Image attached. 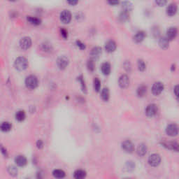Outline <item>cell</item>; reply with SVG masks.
Here are the masks:
<instances>
[{"label": "cell", "mask_w": 179, "mask_h": 179, "mask_svg": "<svg viewBox=\"0 0 179 179\" xmlns=\"http://www.w3.org/2000/svg\"><path fill=\"white\" fill-rule=\"evenodd\" d=\"M28 67V61L24 57H18L14 62V67L18 71H24Z\"/></svg>", "instance_id": "cell-1"}, {"label": "cell", "mask_w": 179, "mask_h": 179, "mask_svg": "<svg viewBox=\"0 0 179 179\" xmlns=\"http://www.w3.org/2000/svg\"><path fill=\"white\" fill-rule=\"evenodd\" d=\"M39 81L38 78L37 76H34V75H30L27 76L25 79V85L27 88L34 90L38 86Z\"/></svg>", "instance_id": "cell-2"}, {"label": "cell", "mask_w": 179, "mask_h": 179, "mask_svg": "<svg viewBox=\"0 0 179 179\" xmlns=\"http://www.w3.org/2000/svg\"><path fill=\"white\" fill-rule=\"evenodd\" d=\"M161 162V157L158 154H152L148 157V164L151 166H157L160 165Z\"/></svg>", "instance_id": "cell-3"}, {"label": "cell", "mask_w": 179, "mask_h": 179, "mask_svg": "<svg viewBox=\"0 0 179 179\" xmlns=\"http://www.w3.org/2000/svg\"><path fill=\"white\" fill-rule=\"evenodd\" d=\"M166 132L170 137H176L179 132V128L176 124H170L166 127Z\"/></svg>", "instance_id": "cell-4"}, {"label": "cell", "mask_w": 179, "mask_h": 179, "mask_svg": "<svg viewBox=\"0 0 179 179\" xmlns=\"http://www.w3.org/2000/svg\"><path fill=\"white\" fill-rule=\"evenodd\" d=\"M69 64V60L66 56H61L57 60V65H58V68L61 69V70H63V69H66V67H67Z\"/></svg>", "instance_id": "cell-5"}, {"label": "cell", "mask_w": 179, "mask_h": 179, "mask_svg": "<svg viewBox=\"0 0 179 179\" xmlns=\"http://www.w3.org/2000/svg\"><path fill=\"white\" fill-rule=\"evenodd\" d=\"M157 113V106L155 104H150L146 109V113L148 117L152 118L155 116Z\"/></svg>", "instance_id": "cell-6"}, {"label": "cell", "mask_w": 179, "mask_h": 179, "mask_svg": "<svg viewBox=\"0 0 179 179\" xmlns=\"http://www.w3.org/2000/svg\"><path fill=\"white\" fill-rule=\"evenodd\" d=\"M164 90V85L161 82H156L153 84L152 87V92L154 95L157 96L162 93Z\"/></svg>", "instance_id": "cell-7"}, {"label": "cell", "mask_w": 179, "mask_h": 179, "mask_svg": "<svg viewBox=\"0 0 179 179\" xmlns=\"http://www.w3.org/2000/svg\"><path fill=\"white\" fill-rule=\"evenodd\" d=\"M32 46V39L30 37H25L20 41V46L23 50H27Z\"/></svg>", "instance_id": "cell-8"}, {"label": "cell", "mask_w": 179, "mask_h": 179, "mask_svg": "<svg viewBox=\"0 0 179 179\" xmlns=\"http://www.w3.org/2000/svg\"><path fill=\"white\" fill-rule=\"evenodd\" d=\"M71 20V13L69 11L64 10L60 13V20L64 24H68L70 23Z\"/></svg>", "instance_id": "cell-9"}, {"label": "cell", "mask_w": 179, "mask_h": 179, "mask_svg": "<svg viewBox=\"0 0 179 179\" xmlns=\"http://www.w3.org/2000/svg\"><path fill=\"white\" fill-rule=\"evenodd\" d=\"M122 148H123L126 153H133V151L134 150V144H132V141L126 140L122 143Z\"/></svg>", "instance_id": "cell-10"}, {"label": "cell", "mask_w": 179, "mask_h": 179, "mask_svg": "<svg viewBox=\"0 0 179 179\" xmlns=\"http://www.w3.org/2000/svg\"><path fill=\"white\" fill-rule=\"evenodd\" d=\"M118 84L121 88H127L130 85V78H129L128 75L123 74L121 76L118 80Z\"/></svg>", "instance_id": "cell-11"}, {"label": "cell", "mask_w": 179, "mask_h": 179, "mask_svg": "<svg viewBox=\"0 0 179 179\" xmlns=\"http://www.w3.org/2000/svg\"><path fill=\"white\" fill-rule=\"evenodd\" d=\"M162 145L168 149L179 152V144L175 141H168V142L162 143Z\"/></svg>", "instance_id": "cell-12"}, {"label": "cell", "mask_w": 179, "mask_h": 179, "mask_svg": "<svg viewBox=\"0 0 179 179\" xmlns=\"http://www.w3.org/2000/svg\"><path fill=\"white\" fill-rule=\"evenodd\" d=\"M178 7L175 3L170 4L169 6L166 8V14L169 16H173L176 13Z\"/></svg>", "instance_id": "cell-13"}, {"label": "cell", "mask_w": 179, "mask_h": 179, "mask_svg": "<svg viewBox=\"0 0 179 179\" xmlns=\"http://www.w3.org/2000/svg\"><path fill=\"white\" fill-rule=\"evenodd\" d=\"M177 35V29L176 27H170L169 29L167 30V31H166V37L169 39V41L173 40V39H174L176 38Z\"/></svg>", "instance_id": "cell-14"}, {"label": "cell", "mask_w": 179, "mask_h": 179, "mask_svg": "<svg viewBox=\"0 0 179 179\" xmlns=\"http://www.w3.org/2000/svg\"><path fill=\"white\" fill-rule=\"evenodd\" d=\"M116 47H117V46H116V42L114 41L110 40L106 43L105 49L108 53H113V52L115 51Z\"/></svg>", "instance_id": "cell-15"}, {"label": "cell", "mask_w": 179, "mask_h": 179, "mask_svg": "<svg viewBox=\"0 0 179 179\" xmlns=\"http://www.w3.org/2000/svg\"><path fill=\"white\" fill-rule=\"evenodd\" d=\"M15 162L18 166H24L27 163V160L24 155H18L15 158Z\"/></svg>", "instance_id": "cell-16"}, {"label": "cell", "mask_w": 179, "mask_h": 179, "mask_svg": "<svg viewBox=\"0 0 179 179\" xmlns=\"http://www.w3.org/2000/svg\"><path fill=\"white\" fill-rule=\"evenodd\" d=\"M147 146L145 144H140L138 146L137 149V153L139 156H144L147 153Z\"/></svg>", "instance_id": "cell-17"}, {"label": "cell", "mask_w": 179, "mask_h": 179, "mask_svg": "<svg viewBox=\"0 0 179 179\" xmlns=\"http://www.w3.org/2000/svg\"><path fill=\"white\" fill-rule=\"evenodd\" d=\"M145 37H146V33L144 31H139L134 36L133 39L136 43H141L144 41Z\"/></svg>", "instance_id": "cell-18"}, {"label": "cell", "mask_w": 179, "mask_h": 179, "mask_svg": "<svg viewBox=\"0 0 179 179\" xmlns=\"http://www.w3.org/2000/svg\"><path fill=\"white\" fill-rule=\"evenodd\" d=\"M101 70L102 74L104 75H105V76H107V75L110 74L111 73L110 64L108 63V62H104V63H103L101 66Z\"/></svg>", "instance_id": "cell-19"}, {"label": "cell", "mask_w": 179, "mask_h": 179, "mask_svg": "<svg viewBox=\"0 0 179 179\" xmlns=\"http://www.w3.org/2000/svg\"><path fill=\"white\" fill-rule=\"evenodd\" d=\"M101 48L100 47H94L92 49V51H91L90 52V55L91 57L93 59H96V58H98L99 57V55L101 54Z\"/></svg>", "instance_id": "cell-20"}, {"label": "cell", "mask_w": 179, "mask_h": 179, "mask_svg": "<svg viewBox=\"0 0 179 179\" xmlns=\"http://www.w3.org/2000/svg\"><path fill=\"white\" fill-rule=\"evenodd\" d=\"M169 40L166 37H162L159 40V46L162 49H166L169 47Z\"/></svg>", "instance_id": "cell-21"}, {"label": "cell", "mask_w": 179, "mask_h": 179, "mask_svg": "<svg viewBox=\"0 0 179 179\" xmlns=\"http://www.w3.org/2000/svg\"><path fill=\"white\" fill-rule=\"evenodd\" d=\"M146 92H147V87H146V85H142L138 87L137 93V95L139 97H144L145 95H146Z\"/></svg>", "instance_id": "cell-22"}, {"label": "cell", "mask_w": 179, "mask_h": 179, "mask_svg": "<svg viewBox=\"0 0 179 179\" xmlns=\"http://www.w3.org/2000/svg\"><path fill=\"white\" fill-rule=\"evenodd\" d=\"M86 176V172L84 170L78 169L74 173V177L76 179H82Z\"/></svg>", "instance_id": "cell-23"}, {"label": "cell", "mask_w": 179, "mask_h": 179, "mask_svg": "<svg viewBox=\"0 0 179 179\" xmlns=\"http://www.w3.org/2000/svg\"><path fill=\"white\" fill-rule=\"evenodd\" d=\"M122 8L124 11L130 13V11H131L132 8H133V4L130 1H124L123 3V5H122Z\"/></svg>", "instance_id": "cell-24"}, {"label": "cell", "mask_w": 179, "mask_h": 179, "mask_svg": "<svg viewBox=\"0 0 179 179\" xmlns=\"http://www.w3.org/2000/svg\"><path fill=\"white\" fill-rule=\"evenodd\" d=\"M53 175L56 178H63L65 177V172L63 170L55 169L53 171Z\"/></svg>", "instance_id": "cell-25"}, {"label": "cell", "mask_w": 179, "mask_h": 179, "mask_svg": "<svg viewBox=\"0 0 179 179\" xmlns=\"http://www.w3.org/2000/svg\"><path fill=\"white\" fill-rule=\"evenodd\" d=\"M12 128V125L9 122H4L1 125V130L4 132H9Z\"/></svg>", "instance_id": "cell-26"}, {"label": "cell", "mask_w": 179, "mask_h": 179, "mask_svg": "<svg viewBox=\"0 0 179 179\" xmlns=\"http://www.w3.org/2000/svg\"><path fill=\"white\" fill-rule=\"evenodd\" d=\"M26 115L24 111H18L16 113V119L19 122H22L25 119Z\"/></svg>", "instance_id": "cell-27"}, {"label": "cell", "mask_w": 179, "mask_h": 179, "mask_svg": "<svg viewBox=\"0 0 179 179\" xmlns=\"http://www.w3.org/2000/svg\"><path fill=\"white\" fill-rule=\"evenodd\" d=\"M101 97L104 101H107L109 99L110 97V93H109V90L108 88H104L101 90Z\"/></svg>", "instance_id": "cell-28"}, {"label": "cell", "mask_w": 179, "mask_h": 179, "mask_svg": "<svg viewBox=\"0 0 179 179\" xmlns=\"http://www.w3.org/2000/svg\"><path fill=\"white\" fill-rule=\"evenodd\" d=\"M27 20V21L30 24L34 25H40L41 23H42L40 19L35 17H32V16H28Z\"/></svg>", "instance_id": "cell-29"}, {"label": "cell", "mask_w": 179, "mask_h": 179, "mask_svg": "<svg viewBox=\"0 0 179 179\" xmlns=\"http://www.w3.org/2000/svg\"><path fill=\"white\" fill-rule=\"evenodd\" d=\"M8 172L11 176H16L18 175V169L16 168V166L13 165H10L8 166Z\"/></svg>", "instance_id": "cell-30"}, {"label": "cell", "mask_w": 179, "mask_h": 179, "mask_svg": "<svg viewBox=\"0 0 179 179\" xmlns=\"http://www.w3.org/2000/svg\"><path fill=\"white\" fill-rule=\"evenodd\" d=\"M137 67H138V69H139V70L140 71H145V69H146V64H145L144 61L142 60H138Z\"/></svg>", "instance_id": "cell-31"}, {"label": "cell", "mask_w": 179, "mask_h": 179, "mask_svg": "<svg viewBox=\"0 0 179 179\" xmlns=\"http://www.w3.org/2000/svg\"><path fill=\"white\" fill-rule=\"evenodd\" d=\"M101 88V82L99 78H95L94 80V89L96 92H99Z\"/></svg>", "instance_id": "cell-32"}, {"label": "cell", "mask_w": 179, "mask_h": 179, "mask_svg": "<svg viewBox=\"0 0 179 179\" xmlns=\"http://www.w3.org/2000/svg\"><path fill=\"white\" fill-rule=\"evenodd\" d=\"M128 18H129V13H128V12H126V11H122V13H121V15H120V16H119L120 20H121V22H125V21H126Z\"/></svg>", "instance_id": "cell-33"}, {"label": "cell", "mask_w": 179, "mask_h": 179, "mask_svg": "<svg viewBox=\"0 0 179 179\" xmlns=\"http://www.w3.org/2000/svg\"><path fill=\"white\" fill-rule=\"evenodd\" d=\"M78 80H79V82L80 83H81V88H82V90L83 91V92H86V86H85V82H84V79L83 78V76H80L78 77Z\"/></svg>", "instance_id": "cell-34"}, {"label": "cell", "mask_w": 179, "mask_h": 179, "mask_svg": "<svg viewBox=\"0 0 179 179\" xmlns=\"http://www.w3.org/2000/svg\"><path fill=\"white\" fill-rule=\"evenodd\" d=\"M87 67L89 71H94V67H95V66H94V62H93V60H89L88 62H87Z\"/></svg>", "instance_id": "cell-35"}, {"label": "cell", "mask_w": 179, "mask_h": 179, "mask_svg": "<svg viewBox=\"0 0 179 179\" xmlns=\"http://www.w3.org/2000/svg\"><path fill=\"white\" fill-rule=\"evenodd\" d=\"M167 0H155V2L159 6H165Z\"/></svg>", "instance_id": "cell-36"}, {"label": "cell", "mask_w": 179, "mask_h": 179, "mask_svg": "<svg viewBox=\"0 0 179 179\" xmlns=\"http://www.w3.org/2000/svg\"><path fill=\"white\" fill-rule=\"evenodd\" d=\"M60 33L61 35H62V37H63L64 39H67L68 37V32L67 30L65 29H64V28H62V29L60 30Z\"/></svg>", "instance_id": "cell-37"}, {"label": "cell", "mask_w": 179, "mask_h": 179, "mask_svg": "<svg viewBox=\"0 0 179 179\" xmlns=\"http://www.w3.org/2000/svg\"><path fill=\"white\" fill-rule=\"evenodd\" d=\"M107 1H108L109 4H110L111 6H116L120 3L119 0H107Z\"/></svg>", "instance_id": "cell-38"}, {"label": "cell", "mask_w": 179, "mask_h": 179, "mask_svg": "<svg viewBox=\"0 0 179 179\" xmlns=\"http://www.w3.org/2000/svg\"><path fill=\"white\" fill-rule=\"evenodd\" d=\"M76 45L80 50H84L85 49V44H83L80 41H76Z\"/></svg>", "instance_id": "cell-39"}, {"label": "cell", "mask_w": 179, "mask_h": 179, "mask_svg": "<svg viewBox=\"0 0 179 179\" xmlns=\"http://www.w3.org/2000/svg\"><path fill=\"white\" fill-rule=\"evenodd\" d=\"M37 147L39 148V149H42V148L44 147V142L42 140H38L37 142Z\"/></svg>", "instance_id": "cell-40"}, {"label": "cell", "mask_w": 179, "mask_h": 179, "mask_svg": "<svg viewBox=\"0 0 179 179\" xmlns=\"http://www.w3.org/2000/svg\"><path fill=\"white\" fill-rule=\"evenodd\" d=\"M124 67L125 69L128 71H130V70H131V65H130V63L129 62H125L124 64Z\"/></svg>", "instance_id": "cell-41"}, {"label": "cell", "mask_w": 179, "mask_h": 179, "mask_svg": "<svg viewBox=\"0 0 179 179\" xmlns=\"http://www.w3.org/2000/svg\"><path fill=\"white\" fill-rule=\"evenodd\" d=\"M67 1L68 2V4H69L71 5V6H74V5L77 4L78 0H67Z\"/></svg>", "instance_id": "cell-42"}, {"label": "cell", "mask_w": 179, "mask_h": 179, "mask_svg": "<svg viewBox=\"0 0 179 179\" xmlns=\"http://www.w3.org/2000/svg\"><path fill=\"white\" fill-rule=\"evenodd\" d=\"M1 153L3 154V155H4V156L5 157H8V153H7L6 150L5 149V148H4L3 146H1Z\"/></svg>", "instance_id": "cell-43"}, {"label": "cell", "mask_w": 179, "mask_h": 179, "mask_svg": "<svg viewBox=\"0 0 179 179\" xmlns=\"http://www.w3.org/2000/svg\"><path fill=\"white\" fill-rule=\"evenodd\" d=\"M174 93L177 97L179 98V85H176V86L174 87Z\"/></svg>", "instance_id": "cell-44"}, {"label": "cell", "mask_w": 179, "mask_h": 179, "mask_svg": "<svg viewBox=\"0 0 179 179\" xmlns=\"http://www.w3.org/2000/svg\"><path fill=\"white\" fill-rule=\"evenodd\" d=\"M9 1H15L16 0H9Z\"/></svg>", "instance_id": "cell-45"}]
</instances>
